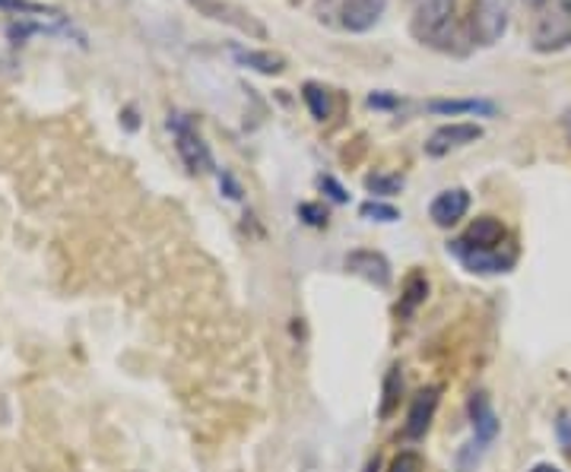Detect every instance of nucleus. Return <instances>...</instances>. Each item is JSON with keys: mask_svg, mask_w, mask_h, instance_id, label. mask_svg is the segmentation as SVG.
<instances>
[{"mask_svg": "<svg viewBox=\"0 0 571 472\" xmlns=\"http://www.w3.org/2000/svg\"><path fill=\"white\" fill-rule=\"evenodd\" d=\"M466 415H470V425H473V438L466 440L464 447H461V453H458V470L473 472L479 463H483L486 450H489V447L496 444V438H499L501 422L499 415H496V406H493V400H489L486 390H476V394L470 397Z\"/></svg>", "mask_w": 571, "mask_h": 472, "instance_id": "nucleus-1", "label": "nucleus"}, {"mask_svg": "<svg viewBox=\"0 0 571 472\" xmlns=\"http://www.w3.org/2000/svg\"><path fill=\"white\" fill-rule=\"evenodd\" d=\"M454 3L458 0H413V20L410 33L423 45L448 48L445 41L454 33Z\"/></svg>", "mask_w": 571, "mask_h": 472, "instance_id": "nucleus-2", "label": "nucleus"}, {"mask_svg": "<svg viewBox=\"0 0 571 472\" xmlns=\"http://www.w3.org/2000/svg\"><path fill=\"white\" fill-rule=\"evenodd\" d=\"M531 45L539 55H556L571 45V0L543 3L531 33Z\"/></svg>", "mask_w": 571, "mask_h": 472, "instance_id": "nucleus-3", "label": "nucleus"}, {"mask_svg": "<svg viewBox=\"0 0 571 472\" xmlns=\"http://www.w3.org/2000/svg\"><path fill=\"white\" fill-rule=\"evenodd\" d=\"M169 131L175 136V149H179L181 162L191 174H210L216 169L207 140L197 134V124L187 114H181V111L169 114Z\"/></svg>", "mask_w": 571, "mask_h": 472, "instance_id": "nucleus-4", "label": "nucleus"}, {"mask_svg": "<svg viewBox=\"0 0 571 472\" xmlns=\"http://www.w3.org/2000/svg\"><path fill=\"white\" fill-rule=\"evenodd\" d=\"M511 23V0H473L470 7V41L479 48L499 45Z\"/></svg>", "mask_w": 571, "mask_h": 472, "instance_id": "nucleus-5", "label": "nucleus"}, {"mask_svg": "<svg viewBox=\"0 0 571 472\" xmlns=\"http://www.w3.org/2000/svg\"><path fill=\"white\" fill-rule=\"evenodd\" d=\"M448 251L464 264L466 270L476 273V276H499V273H511V267L518 264V251L508 247L505 254L499 251H473V247H464L458 241L448 244Z\"/></svg>", "mask_w": 571, "mask_h": 472, "instance_id": "nucleus-6", "label": "nucleus"}, {"mask_svg": "<svg viewBox=\"0 0 571 472\" xmlns=\"http://www.w3.org/2000/svg\"><path fill=\"white\" fill-rule=\"evenodd\" d=\"M483 136V128L476 121H451V124H441L435 134L426 140V156L432 159H441L454 149H464L470 143H476Z\"/></svg>", "mask_w": 571, "mask_h": 472, "instance_id": "nucleus-7", "label": "nucleus"}, {"mask_svg": "<svg viewBox=\"0 0 571 472\" xmlns=\"http://www.w3.org/2000/svg\"><path fill=\"white\" fill-rule=\"evenodd\" d=\"M204 16H210L216 23H226V26H232V29H239V33L254 35V38H264L267 29L251 16L248 10H242V7H235V3H229V0H191Z\"/></svg>", "mask_w": 571, "mask_h": 472, "instance_id": "nucleus-8", "label": "nucleus"}, {"mask_svg": "<svg viewBox=\"0 0 571 472\" xmlns=\"http://www.w3.org/2000/svg\"><path fill=\"white\" fill-rule=\"evenodd\" d=\"M438 403H441V384L423 387V390L413 397V403H410L403 435H406L410 440L426 438L428 428H432V419H435V412H438Z\"/></svg>", "mask_w": 571, "mask_h": 472, "instance_id": "nucleus-9", "label": "nucleus"}, {"mask_svg": "<svg viewBox=\"0 0 571 472\" xmlns=\"http://www.w3.org/2000/svg\"><path fill=\"white\" fill-rule=\"evenodd\" d=\"M388 0H340V29L347 33H368L378 26V20L385 16Z\"/></svg>", "mask_w": 571, "mask_h": 472, "instance_id": "nucleus-10", "label": "nucleus"}, {"mask_svg": "<svg viewBox=\"0 0 571 472\" xmlns=\"http://www.w3.org/2000/svg\"><path fill=\"white\" fill-rule=\"evenodd\" d=\"M343 264H347V270L353 273V276L372 282V286H378V289H388V286H391V264H388V257H385L381 251L359 247V251H350V254H347Z\"/></svg>", "mask_w": 571, "mask_h": 472, "instance_id": "nucleus-11", "label": "nucleus"}, {"mask_svg": "<svg viewBox=\"0 0 571 472\" xmlns=\"http://www.w3.org/2000/svg\"><path fill=\"white\" fill-rule=\"evenodd\" d=\"M466 213H470V191L466 187H448L428 203V219L438 229H454Z\"/></svg>", "mask_w": 571, "mask_h": 472, "instance_id": "nucleus-12", "label": "nucleus"}, {"mask_svg": "<svg viewBox=\"0 0 571 472\" xmlns=\"http://www.w3.org/2000/svg\"><path fill=\"white\" fill-rule=\"evenodd\" d=\"M505 238H508V229H505L501 219H496V216H476L466 226L464 235L454 238V241L464 244V247H473V251H499V247H505Z\"/></svg>", "mask_w": 571, "mask_h": 472, "instance_id": "nucleus-13", "label": "nucleus"}, {"mask_svg": "<svg viewBox=\"0 0 571 472\" xmlns=\"http://www.w3.org/2000/svg\"><path fill=\"white\" fill-rule=\"evenodd\" d=\"M428 299V276L423 270L410 273L403 279V292H400V302H397V317L400 320H410Z\"/></svg>", "mask_w": 571, "mask_h": 472, "instance_id": "nucleus-14", "label": "nucleus"}, {"mask_svg": "<svg viewBox=\"0 0 571 472\" xmlns=\"http://www.w3.org/2000/svg\"><path fill=\"white\" fill-rule=\"evenodd\" d=\"M232 58L242 68L264 73V76H280L286 70V58L277 51H254V48H232Z\"/></svg>", "mask_w": 571, "mask_h": 472, "instance_id": "nucleus-15", "label": "nucleus"}, {"mask_svg": "<svg viewBox=\"0 0 571 472\" xmlns=\"http://www.w3.org/2000/svg\"><path fill=\"white\" fill-rule=\"evenodd\" d=\"M432 114H451V118H458V114H483V118H493L499 108H496V101L489 99H432L426 105Z\"/></svg>", "mask_w": 571, "mask_h": 472, "instance_id": "nucleus-16", "label": "nucleus"}, {"mask_svg": "<svg viewBox=\"0 0 571 472\" xmlns=\"http://www.w3.org/2000/svg\"><path fill=\"white\" fill-rule=\"evenodd\" d=\"M400 400H403V368L400 365H391L388 374H385V384H381V406H378V419L388 422L393 412L400 409Z\"/></svg>", "mask_w": 571, "mask_h": 472, "instance_id": "nucleus-17", "label": "nucleus"}, {"mask_svg": "<svg viewBox=\"0 0 571 472\" xmlns=\"http://www.w3.org/2000/svg\"><path fill=\"white\" fill-rule=\"evenodd\" d=\"M302 99H305L315 121H327L333 114V99H330V93L324 86H318V83H305L302 86Z\"/></svg>", "mask_w": 571, "mask_h": 472, "instance_id": "nucleus-18", "label": "nucleus"}, {"mask_svg": "<svg viewBox=\"0 0 571 472\" xmlns=\"http://www.w3.org/2000/svg\"><path fill=\"white\" fill-rule=\"evenodd\" d=\"M365 191L372 197H397L403 191V178L388 174V171H372V174H365Z\"/></svg>", "mask_w": 571, "mask_h": 472, "instance_id": "nucleus-19", "label": "nucleus"}, {"mask_svg": "<svg viewBox=\"0 0 571 472\" xmlns=\"http://www.w3.org/2000/svg\"><path fill=\"white\" fill-rule=\"evenodd\" d=\"M359 213H362V219H372V222H397V219H400V209L391 206V203H381V201L362 203Z\"/></svg>", "mask_w": 571, "mask_h": 472, "instance_id": "nucleus-20", "label": "nucleus"}, {"mask_svg": "<svg viewBox=\"0 0 571 472\" xmlns=\"http://www.w3.org/2000/svg\"><path fill=\"white\" fill-rule=\"evenodd\" d=\"M388 472H426V460L416 450H400L391 460Z\"/></svg>", "mask_w": 571, "mask_h": 472, "instance_id": "nucleus-21", "label": "nucleus"}, {"mask_svg": "<svg viewBox=\"0 0 571 472\" xmlns=\"http://www.w3.org/2000/svg\"><path fill=\"white\" fill-rule=\"evenodd\" d=\"M299 216H302L312 229H324L327 219H330L321 203H299Z\"/></svg>", "mask_w": 571, "mask_h": 472, "instance_id": "nucleus-22", "label": "nucleus"}, {"mask_svg": "<svg viewBox=\"0 0 571 472\" xmlns=\"http://www.w3.org/2000/svg\"><path fill=\"white\" fill-rule=\"evenodd\" d=\"M0 10L20 13V16H36V13H45L48 7H41V3H33V0H0Z\"/></svg>", "mask_w": 571, "mask_h": 472, "instance_id": "nucleus-23", "label": "nucleus"}, {"mask_svg": "<svg viewBox=\"0 0 571 472\" xmlns=\"http://www.w3.org/2000/svg\"><path fill=\"white\" fill-rule=\"evenodd\" d=\"M318 184H321V191H327V197L337 203H347L350 201V194H347V187L337 181V178H330V174H324V178H318Z\"/></svg>", "mask_w": 571, "mask_h": 472, "instance_id": "nucleus-24", "label": "nucleus"}, {"mask_svg": "<svg viewBox=\"0 0 571 472\" xmlns=\"http://www.w3.org/2000/svg\"><path fill=\"white\" fill-rule=\"evenodd\" d=\"M222 181H226V191H229L226 197H229V201H239V197H242V187H239V181H235V178H232L229 171H222Z\"/></svg>", "mask_w": 571, "mask_h": 472, "instance_id": "nucleus-25", "label": "nucleus"}, {"mask_svg": "<svg viewBox=\"0 0 571 472\" xmlns=\"http://www.w3.org/2000/svg\"><path fill=\"white\" fill-rule=\"evenodd\" d=\"M368 105H372V108H391V105H397V99H393V96H385V93H372V96H368Z\"/></svg>", "mask_w": 571, "mask_h": 472, "instance_id": "nucleus-26", "label": "nucleus"}, {"mask_svg": "<svg viewBox=\"0 0 571 472\" xmlns=\"http://www.w3.org/2000/svg\"><path fill=\"white\" fill-rule=\"evenodd\" d=\"M527 472H562L559 467H552V463H536V467H531Z\"/></svg>", "mask_w": 571, "mask_h": 472, "instance_id": "nucleus-27", "label": "nucleus"}, {"mask_svg": "<svg viewBox=\"0 0 571 472\" xmlns=\"http://www.w3.org/2000/svg\"><path fill=\"white\" fill-rule=\"evenodd\" d=\"M527 7H543V3H549V0H524Z\"/></svg>", "mask_w": 571, "mask_h": 472, "instance_id": "nucleus-28", "label": "nucleus"}, {"mask_svg": "<svg viewBox=\"0 0 571 472\" xmlns=\"http://www.w3.org/2000/svg\"><path fill=\"white\" fill-rule=\"evenodd\" d=\"M569 128H571V121H569ZM569 140H571V131H569Z\"/></svg>", "mask_w": 571, "mask_h": 472, "instance_id": "nucleus-29", "label": "nucleus"}]
</instances>
